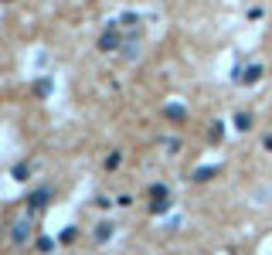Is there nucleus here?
<instances>
[{"label": "nucleus", "mask_w": 272, "mask_h": 255, "mask_svg": "<svg viewBox=\"0 0 272 255\" xmlns=\"http://www.w3.org/2000/svg\"><path fill=\"white\" fill-rule=\"evenodd\" d=\"M48 201H51V190H48V187H38V190L27 194V208H31V211H45Z\"/></svg>", "instance_id": "obj_1"}, {"label": "nucleus", "mask_w": 272, "mask_h": 255, "mask_svg": "<svg viewBox=\"0 0 272 255\" xmlns=\"http://www.w3.org/2000/svg\"><path fill=\"white\" fill-rule=\"evenodd\" d=\"M31 238V221H17V228H14V242L21 245V242H27Z\"/></svg>", "instance_id": "obj_2"}, {"label": "nucleus", "mask_w": 272, "mask_h": 255, "mask_svg": "<svg viewBox=\"0 0 272 255\" xmlns=\"http://www.w3.org/2000/svg\"><path fill=\"white\" fill-rule=\"evenodd\" d=\"M106 238H113V225H99L95 228V242H106Z\"/></svg>", "instance_id": "obj_3"}, {"label": "nucleus", "mask_w": 272, "mask_h": 255, "mask_svg": "<svg viewBox=\"0 0 272 255\" xmlns=\"http://www.w3.org/2000/svg\"><path fill=\"white\" fill-rule=\"evenodd\" d=\"M14 177H17V180L27 177V164H17V167H14Z\"/></svg>", "instance_id": "obj_4"}]
</instances>
